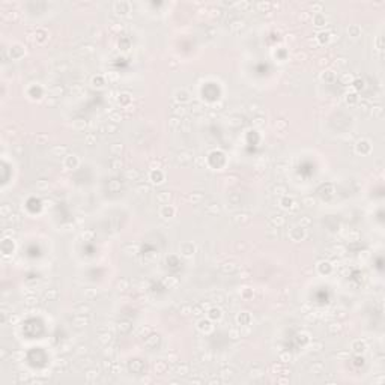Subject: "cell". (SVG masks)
I'll return each instance as SVG.
<instances>
[{
	"label": "cell",
	"mask_w": 385,
	"mask_h": 385,
	"mask_svg": "<svg viewBox=\"0 0 385 385\" xmlns=\"http://www.w3.org/2000/svg\"><path fill=\"white\" fill-rule=\"evenodd\" d=\"M113 9H114V12H116L117 15H126L128 12H130V9H131V5L128 3V2H123V0H120V2H116V3L113 5Z\"/></svg>",
	"instance_id": "obj_1"
},
{
	"label": "cell",
	"mask_w": 385,
	"mask_h": 385,
	"mask_svg": "<svg viewBox=\"0 0 385 385\" xmlns=\"http://www.w3.org/2000/svg\"><path fill=\"white\" fill-rule=\"evenodd\" d=\"M307 236V233H305V229L304 227H295V229H292L290 230V238L293 239V241H301V239H304Z\"/></svg>",
	"instance_id": "obj_2"
},
{
	"label": "cell",
	"mask_w": 385,
	"mask_h": 385,
	"mask_svg": "<svg viewBox=\"0 0 385 385\" xmlns=\"http://www.w3.org/2000/svg\"><path fill=\"white\" fill-rule=\"evenodd\" d=\"M72 322H74V325H75L77 328H81V326L89 325L90 317H89V316H86V314H77V316L72 319Z\"/></svg>",
	"instance_id": "obj_3"
},
{
	"label": "cell",
	"mask_w": 385,
	"mask_h": 385,
	"mask_svg": "<svg viewBox=\"0 0 385 385\" xmlns=\"http://www.w3.org/2000/svg\"><path fill=\"white\" fill-rule=\"evenodd\" d=\"M284 217L283 215H272L269 220H268V223L272 226V227H277V229H280L283 224H284Z\"/></svg>",
	"instance_id": "obj_4"
},
{
	"label": "cell",
	"mask_w": 385,
	"mask_h": 385,
	"mask_svg": "<svg viewBox=\"0 0 385 385\" xmlns=\"http://www.w3.org/2000/svg\"><path fill=\"white\" fill-rule=\"evenodd\" d=\"M175 99H176L179 104H182V102H187V101L190 99V95H188V92H187L185 89H181V90H176Z\"/></svg>",
	"instance_id": "obj_5"
},
{
	"label": "cell",
	"mask_w": 385,
	"mask_h": 385,
	"mask_svg": "<svg viewBox=\"0 0 385 385\" xmlns=\"http://www.w3.org/2000/svg\"><path fill=\"white\" fill-rule=\"evenodd\" d=\"M229 26H230V29H232L233 32H238V30H241V29L245 27V21H244L242 18H235V20L230 21Z\"/></svg>",
	"instance_id": "obj_6"
},
{
	"label": "cell",
	"mask_w": 385,
	"mask_h": 385,
	"mask_svg": "<svg viewBox=\"0 0 385 385\" xmlns=\"http://www.w3.org/2000/svg\"><path fill=\"white\" fill-rule=\"evenodd\" d=\"M181 251H182V254H184V256H187V257H190L191 254H194V251H196V247H194L191 242H187V244H182V247H181Z\"/></svg>",
	"instance_id": "obj_7"
},
{
	"label": "cell",
	"mask_w": 385,
	"mask_h": 385,
	"mask_svg": "<svg viewBox=\"0 0 385 385\" xmlns=\"http://www.w3.org/2000/svg\"><path fill=\"white\" fill-rule=\"evenodd\" d=\"M250 218H251V217H250L248 214H245V212H238V214L233 215V221L238 223V224H239V223H241V224H242V223H248Z\"/></svg>",
	"instance_id": "obj_8"
},
{
	"label": "cell",
	"mask_w": 385,
	"mask_h": 385,
	"mask_svg": "<svg viewBox=\"0 0 385 385\" xmlns=\"http://www.w3.org/2000/svg\"><path fill=\"white\" fill-rule=\"evenodd\" d=\"M191 160H193V157H191V152H188V151H182V152L178 154V161L182 163V164H187Z\"/></svg>",
	"instance_id": "obj_9"
},
{
	"label": "cell",
	"mask_w": 385,
	"mask_h": 385,
	"mask_svg": "<svg viewBox=\"0 0 385 385\" xmlns=\"http://www.w3.org/2000/svg\"><path fill=\"white\" fill-rule=\"evenodd\" d=\"M172 111H173V114L175 116H178V117H181V116H184L185 113H187V108L184 107V104H173V108H172Z\"/></svg>",
	"instance_id": "obj_10"
},
{
	"label": "cell",
	"mask_w": 385,
	"mask_h": 385,
	"mask_svg": "<svg viewBox=\"0 0 385 385\" xmlns=\"http://www.w3.org/2000/svg\"><path fill=\"white\" fill-rule=\"evenodd\" d=\"M11 51H15V54L12 56V59H20V57L24 56V53H26V50H24L23 45H20V44H15L14 47H11Z\"/></svg>",
	"instance_id": "obj_11"
},
{
	"label": "cell",
	"mask_w": 385,
	"mask_h": 385,
	"mask_svg": "<svg viewBox=\"0 0 385 385\" xmlns=\"http://www.w3.org/2000/svg\"><path fill=\"white\" fill-rule=\"evenodd\" d=\"M160 214H161V217L170 218V217H173V215H175V208H172V206H167V205H164V206L161 208Z\"/></svg>",
	"instance_id": "obj_12"
},
{
	"label": "cell",
	"mask_w": 385,
	"mask_h": 385,
	"mask_svg": "<svg viewBox=\"0 0 385 385\" xmlns=\"http://www.w3.org/2000/svg\"><path fill=\"white\" fill-rule=\"evenodd\" d=\"M212 325H211V322L209 320H200L199 322V329L202 331V332H205V334H208V332H211L212 331Z\"/></svg>",
	"instance_id": "obj_13"
},
{
	"label": "cell",
	"mask_w": 385,
	"mask_h": 385,
	"mask_svg": "<svg viewBox=\"0 0 385 385\" xmlns=\"http://www.w3.org/2000/svg\"><path fill=\"white\" fill-rule=\"evenodd\" d=\"M359 33H361V27H359V26L352 24V26H349V27H347V35H349V36H352V38H358V36H359Z\"/></svg>",
	"instance_id": "obj_14"
},
{
	"label": "cell",
	"mask_w": 385,
	"mask_h": 385,
	"mask_svg": "<svg viewBox=\"0 0 385 385\" xmlns=\"http://www.w3.org/2000/svg\"><path fill=\"white\" fill-rule=\"evenodd\" d=\"M65 166H68L69 169H75V167L78 166V158H77L75 155H69V157H66V160H65Z\"/></svg>",
	"instance_id": "obj_15"
},
{
	"label": "cell",
	"mask_w": 385,
	"mask_h": 385,
	"mask_svg": "<svg viewBox=\"0 0 385 385\" xmlns=\"http://www.w3.org/2000/svg\"><path fill=\"white\" fill-rule=\"evenodd\" d=\"M221 269H223V272H229V274H232V272H235L236 269H238V265L236 263H233V262H229V263H224V265H221Z\"/></svg>",
	"instance_id": "obj_16"
},
{
	"label": "cell",
	"mask_w": 385,
	"mask_h": 385,
	"mask_svg": "<svg viewBox=\"0 0 385 385\" xmlns=\"http://www.w3.org/2000/svg\"><path fill=\"white\" fill-rule=\"evenodd\" d=\"M125 176H126V179H130V181H137L139 176H140V173H139L136 169H128V170L125 172Z\"/></svg>",
	"instance_id": "obj_17"
},
{
	"label": "cell",
	"mask_w": 385,
	"mask_h": 385,
	"mask_svg": "<svg viewBox=\"0 0 385 385\" xmlns=\"http://www.w3.org/2000/svg\"><path fill=\"white\" fill-rule=\"evenodd\" d=\"M57 290L56 289H48L45 293H44V299H48V301H53V299H56L57 298Z\"/></svg>",
	"instance_id": "obj_18"
},
{
	"label": "cell",
	"mask_w": 385,
	"mask_h": 385,
	"mask_svg": "<svg viewBox=\"0 0 385 385\" xmlns=\"http://www.w3.org/2000/svg\"><path fill=\"white\" fill-rule=\"evenodd\" d=\"M158 202L160 203H169V200H170V193H167V191H161V193H158Z\"/></svg>",
	"instance_id": "obj_19"
},
{
	"label": "cell",
	"mask_w": 385,
	"mask_h": 385,
	"mask_svg": "<svg viewBox=\"0 0 385 385\" xmlns=\"http://www.w3.org/2000/svg\"><path fill=\"white\" fill-rule=\"evenodd\" d=\"M111 340H113V334H111V332H108V331L99 335V341H101V343H104V344H108Z\"/></svg>",
	"instance_id": "obj_20"
},
{
	"label": "cell",
	"mask_w": 385,
	"mask_h": 385,
	"mask_svg": "<svg viewBox=\"0 0 385 385\" xmlns=\"http://www.w3.org/2000/svg\"><path fill=\"white\" fill-rule=\"evenodd\" d=\"M137 193H140V194H148L149 191H151V187L148 185V184H143V182H140L139 185H137Z\"/></svg>",
	"instance_id": "obj_21"
},
{
	"label": "cell",
	"mask_w": 385,
	"mask_h": 385,
	"mask_svg": "<svg viewBox=\"0 0 385 385\" xmlns=\"http://www.w3.org/2000/svg\"><path fill=\"white\" fill-rule=\"evenodd\" d=\"M256 8H257L260 12H269V8H271V3H268V2H259V3H256Z\"/></svg>",
	"instance_id": "obj_22"
},
{
	"label": "cell",
	"mask_w": 385,
	"mask_h": 385,
	"mask_svg": "<svg viewBox=\"0 0 385 385\" xmlns=\"http://www.w3.org/2000/svg\"><path fill=\"white\" fill-rule=\"evenodd\" d=\"M110 151H111V154H114V155H120V152L123 151V146H122L120 143H113V145L110 146Z\"/></svg>",
	"instance_id": "obj_23"
},
{
	"label": "cell",
	"mask_w": 385,
	"mask_h": 385,
	"mask_svg": "<svg viewBox=\"0 0 385 385\" xmlns=\"http://www.w3.org/2000/svg\"><path fill=\"white\" fill-rule=\"evenodd\" d=\"M89 305H84V304H78L77 307H75V313L77 314H87L89 313Z\"/></svg>",
	"instance_id": "obj_24"
},
{
	"label": "cell",
	"mask_w": 385,
	"mask_h": 385,
	"mask_svg": "<svg viewBox=\"0 0 385 385\" xmlns=\"http://www.w3.org/2000/svg\"><path fill=\"white\" fill-rule=\"evenodd\" d=\"M102 130H104L105 133H110V134H113L114 131H117V125H116V123H111V122H108L105 126H102Z\"/></svg>",
	"instance_id": "obj_25"
},
{
	"label": "cell",
	"mask_w": 385,
	"mask_h": 385,
	"mask_svg": "<svg viewBox=\"0 0 385 385\" xmlns=\"http://www.w3.org/2000/svg\"><path fill=\"white\" fill-rule=\"evenodd\" d=\"M310 9H311V12H316V14H320L322 12V9H323V3H311L310 5Z\"/></svg>",
	"instance_id": "obj_26"
},
{
	"label": "cell",
	"mask_w": 385,
	"mask_h": 385,
	"mask_svg": "<svg viewBox=\"0 0 385 385\" xmlns=\"http://www.w3.org/2000/svg\"><path fill=\"white\" fill-rule=\"evenodd\" d=\"M272 191H274V194H275V196H283V194L286 193V187L278 184V185H275V187H274V190H272Z\"/></svg>",
	"instance_id": "obj_27"
},
{
	"label": "cell",
	"mask_w": 385,
	"mask_h": 385,
	"mask_svg": "<svg viewBox=\"0 0 385 385\" xmlns=\"http://www.w3.org/2000/svg\"><path fill=\"white\" fill-rule=\"evenodd\" d=\"M248 111L256 113V114H260V113H262V111H260V105H259V104H256V102H253V104H250V105H248Z\"/></svg>",
	"instance_id": "obj_28"
},
{
	"label": "cell",
	"mask_w": 385,
	"mask_h": 385,
	"mask_svg": "<svg viewBox=\"0 0 385 385\" xmlns=\"http://www.w3.org/2000/svg\"><path fill=\"white\" fill-rule=\"evenodd\" d=\"M5 18H8L9 21H15V20L18 18V12H17V11H8V12L5 14Z\"/></svg>",
	"instance_id": "obj_29"
},
{
	"label": "cell",
	"mask_w": 385,
	"mask_h": 385,
	"mask_svg": "<svg viewBox=\"0 0 385 385\" xmlns=\"http://www.w3.org/2000/svg\"><path fill=\"white\" fill-rule=\"evenodd\" d=\"M6 220H8L9 223H12V224H14V223H20V221H21V217H20L18 214L12 212V214H11L9 217H6Z\"/></svg>",
	"instance_id": "obj_30"
},
{
	"label": "cell",
	"mask_w": 385,
	"mask_h": 385,
	"mask_svg": "<svg viewBox=\"0 0 385 385\" xmlns=\"http://www.w3.org/2000/svg\"><path fill=\"white\" fill-rule=\"evenodd\" d=\"M313 21H314L316 26H323V24H325V17H323L322 14H317V15L313 18Z\"/></svg>",
	"instance_id": "obj_31"
},
{
	"label": "cell",
	"mask_w": 385,
	"mask_h": 385,
	"mask_svg": "<svg viewBox=\"0 0 385 385\" xmlns=\"http://www.w3.org/2000/svg\"><path fill=\"white\" fill-rule=\"evenodd\" d=\"M110 166H111V169H122L123 167V161L120 158H116V160H113L110 163Z\"/></svg>",
	"instance_id": "obj_32"
},
{
	"label": "cell",
	"mask_w": 385,
	"mask_h": 385,
	"mask_svg": "<svg viewBox=\"0 0 385 385\" xmlns=\"http://www.w3.org/2000/svg\"><path fill=\"white\" fill-rule=\"evenodd\" d=\"M38 304V298L35 296V295H32V296H29L27 299H26V305L27 307H35Z\"/></svg>",
	"instance_id": "obj_33"
},
{
	"label": "cell",
	"mask_w": 385,
	"mask_h": 385,
	"mask_svg": "<svg viewBox=\"0 0 385 385\" xmlns=\"http://www.w3.org/2000/svg\"><path fill=\"white\" fill-rule=\"evenodd\" d=\"M253 123H254V126H263L265 123H266V120H265V117L263 116H259V117H256L254 120H253Z\"/></svg>",
	"instance_id": "obj_34"
},
{
	"label": "cell",
	"mask_w": 385,
	"mask_h": 385,
	"mask_svg": "<svg viewBox=\"0 0 385 385\" xmlns=\"http://www.w3.org/2000/svg\"><path fill=\"white\" fill-rule=\"evenodd\" d=\"M181 125H182V120H181V117H178V116H175L172 120H170V126L172 128H181Z\"/></svg>",
	"instance_id": "obj_35"
},
{
	"label": "cell",
	"mask_w": 385,
	"mask_h": 385,
	"mask_svg": "<svg viewBox=\"0 0 385 385\" xmlns=\"http://www.w3.org/2000/svg\"><path fill=\"white\" fill-rule=\"evenodd\" d=\"M209 316L212 317V319H221V310H218V308H211L209 310Z\"/></svg>",
	"instance_id": "obj_36"
},
{
	"label": "cell",
	"mask_w": 385,
	"mask_h": 385,
	"mask_svg": "<svg viewBox=\"0 0 385 385\" xmlns=\"http://www.w3.org/2000/svg\"><path fill=\"white\" fill-rule=\"evenodd\" d=\"M268 238H271V239H277L278 238V229L277 227H272L271 230H268Z\"/></svg>",
	"instance_id": "obj_37"
},
{
	"label": "cell",
	"mask_w": 385,
	"mask_h": 385,
	"mask_svg": "<svg viewBox=\"0 0 385 385\" xmlns=\"http://www.w3.org/2000/svg\"><path fill=\"white\" fill-rule=\"evenodd\" d=\"M335 77V74H334V71H325V74H322V78L323 80H332Z\"/></svg>",
	"instance_id": "obj_38"
},
{
	"label": "cell",
	"mask_w": 385,
	"mask_h": 385,
	"mask_svg": "<svg viewBox=\"0 0 385 385\" xmlns=\"http://www.w3.org/2000/svg\"><path fill=\"white\" fill-rule=\"evenodd\" d=\"M50 90L53 92V95H51L53 98H57V96L62 93V87H59V86H54V87H51Z\"/></svg>",
	"instance_id": "obj_39"
},
{
	"label": "cell",
	"mask_w": 385,
	"mask_h": 385,
	"mask_svg": "<svg viewBox=\"0 0 385 385\" xmlns=\"http://www.w3.org/2000/svg\"><path fill=\"white\" fill-rule=\"evenodd\" d=\"M298 18H299L301 21H307V20L310 18V12H308V11H302V12L298 15Z\"/></svg>",
	"instance_id": "obj_40"
},
{
	"label": "cell",
	"mask_w": 385,
	"mask_h": 385,
	"mask_svg": "<svg viewBox=\"0 0 385 385\" xmlns=\"http://www.w3.org/2000/svg\"><path fill=\"white\" fill-rule=\"evenodd\" d=\"M371 114H374V116H380V114H382V107H380V105H374V107H371Z\"/></svg>",
	"instance_id": "obj_41"
},
{
	"label": "cell",
	"mask_w": 385,
	"mask_h": 385,
	"mask_svg": "<svg viewBox=\"0 0 385 385\" xmlns=\"http://www.w3.org/2000/svg\"><path fill=\"white\" fill-rule=\"evenodd\" d=\"M95 140H96V134H93V133H89V134L86 136V142H87V145H92Z\"/></svg>",
	"instance_id": "obj_42"
},
{
	"label": "cell",
	"mask_w": 385,
	"mask_h": 385,
	"mask_svg": "<svg viewBox=\"0 0 385 385\" xmlns=\"http://www.w3.org/2000/svg\"><path fill=\"white\" fill-rule=\"evenodd\" d=\"M187 371H188V365H187V364L178 365V374H185Z\"/></svg>",
	"instance_id": "obj_43"
},
{
	"label": "cell",
	"mask_w": 385,
	"mask_h": 385,
	"mask_svg": "<svg viewBox=\"0 0 385 385\" xmlns=\"http://www.w3.org/2000/svg\"><path fill=\"white\" fill-rule=\"evenodd\" d=\"M53 154H56V152H59L60 155H65L66 154V148H60V146H56V148H53V151H51Z\"/></svg>",
	"instance_id": "obj_44"
},
{
	"label": "cell",
	"mask_w": 385,
	"mask_h": 385,
	"mask_svg": "<svg viewBox=\"0 0 385 385\" xmlns=\"http://www.w3.org/2000/svg\"><path fill=\"white\" fill-rule=\"evenodd\" d=\"M302 203L305 206H313L314 205V199L313 197H305V199H302Z\"/></svg>",
	"instance_id": "obj_45"
},
{
	"label": "cell",
	"mask_w": 385,
	"mask_h": 385,
	"mask_svg": "<svg viewBox=\"0 0 385 385\" xmlns=\"http://www.w3.org/2000/svg\"><path fill=\"white\" fill-rule=\"evenodd\" d=\"M206 211H208V214H217V212H218V206H217L215 203H212L211 206H208Z\"/></svg>",
	"instance_id": "obj_46"
},
{
	"label": "cell",
	"mask_w": 385,
	"mask_h": 385,
	"mask_svg": "<svg viewBox=\"0 0 385 385\" xmlns=\"http://www.w3.org/2000/svg\"><path fill=\"white\" fill-rule=\"evenodd\" d=\"M181 311H182V314H184V316H187V314H191V313H193V307H190V305H184Z\"/></svg>",
	"instance_id": "obj_47"
},
{
	"label": "cell",
	"mask_w": 385,
	"mask_h": 385,
	"mask_svg": "<svg viewBox=\"0 0 385 385\" xmlns=\"http://www.w3.org/2000/svg\"><path fill=\"white\" fill-rule=\"evenodd\" d=\"M328 329H329L331 332H337V331L340 329V323H338V322H337V323L334 322V323H331V325L328 326Z\"/></svg>",
	"instance_id": "obj_48"
},
{
	"label": "cell",
	"mask_w": 385,
	"mask_h": 385,
	"mask_svg": "<svg viewBox=\"0 0 385 385\" xmlns=\"http://www.w3.org/2000/svg\"><path fill=\"white\" fill-rule=\"evenodd\" d=\"M120 119H122V116H120L119 113H111V114H110V120H113L114 123H116V122H119Z\"/></svg>",
	"instance_id": "obj_49"
},
{
	"label": "cell",
	"mask_w": 385,
	"mask_h": 385,
	"mask_svg": "<svg viewBox=\"0 0 385 385\" xmlns=\"http://www.w3.org/2000/svg\"><path fill=\"white\" fill-rule=\"evenodd\" d=\"M200 200H202V196H200V194H196V193L191 194V202H193V203H199Z\"/></svg>",
	"instance_id": "obj_50"
},
{
	"label": "cell",
	"mask_w": 385,
	"mask_h": 385,
	"mask_svg": "<svg viewBox=\"0 0 385 385\" xmlns=\"http://www.w3.org/2000/svg\"><path fill=\"white\" fill-rule=\"evenodd\" d=\"M117 287H119V290H125V289L128 287V281H126V280L119 281V283H117Z\"/></svg>",
	"instance_id": "obj_51"
},
{
	"label": "cell",
	"mask_w": 385,
	"mask_h": 385,
	"mask_svg": "<svg viewBox=\"0 0 385 385\" xmlns=\"http://www.w3.org/2000/svg\"><path fill=\"white\" fill-rule=\"evenodd\" d=\"M299 224H304V226H310V224H311V220H310L308 217H302V218L299 220Z\"/></svg>",
	"instance_id": "obj_52"
},
{
	"label": "cell",
	"mask_w": 385,
	"mask_h": 385,
	"mask_svg": "<svg viewBox=\"0 0 385 385\" xmlns=\"http://www.w3.org/2000/svg\"><path fill=\"white\" fill-rule=\"evenodd\" d=\"M230 335H232V338L241 337V329H232V331H230Z\"/></svg>",
	"instance_id": "obj_53"
},
{
	"label": "cell",
	"mask_w": 385,
	"mask_h": 385,
	"mask_svg": "<svg viewBox=\"0 0 385 385\" xmlns=\"http://www.w3.org/2000/svg\"><path fill=\"white\" fill-rule=\"evenodd\" d=\"M86 126V122L81 120V119H77L75 120V128H84Z\"/></svg>",
	"instance_id": "obj_54"
},
{
	"label": "cell",
	"mask_w": 385,
	"mask_h": 385,
	"mask_svg": "<svg viewBox=\"0 0 385 385\" xmlns=\"http://www.w3.org/2000/svg\"><path fill=\"white\" fill-rule=\"evenodd\" d=\"M75 352H77V353H83V352L86 353V352H87V346H78Z\"/></svg>",
	"instance_id": "obj_55"
},
{
	"label": "cell",
	"mask_w": 385,
	"mask_h": 385,
	"mask_svg": "<svg viewBox=\"0 0 385 385\" xmlns=\"http://www.w3.org/2000/svg\"><path fill=\"white\" fill-rule=\"evenodd\" d=\"M238 6H239L241 9H247V8H250V6H251V3H248V2H242V3H238Z\"/></svg>",
	"instance_id": "obj_56"
},
{
	"label": "cell",
	"mask_w": 385,
	"mask_h": 385,
	"mask_svg": "<svg viewBox=\"0 0 385 385\" xmlns=\"http://www.w3.org/2000/svg\"><path fill=\"white\" fill-rule=\"evenodd\" d=\"M305 57H307V54H305V53H298V54H296V59H298V60H301V62H302V60H305Z\"/></svg>",
	"instance_id": "obj_57"
},
{
	"label": "cell",
	"mask_w": 385,
	"mask_h": 385,
	"mask_svg": "<svg viewBox=\"0 0 385 385\" xmlns=\"http://www.w3.org/2000/svg\"><path fill=\"white\" fill-rule=\"evenodd\" d=\"M214 299H215V302H223V301H224L223 295H220V293H218V295H215V296H214Z\"/></svg>",
	"instance_id": "obj_58"
},
{
	"label": "cell",
	"mask_w": 385,
	"mask_h": 385,
	"mask_svg": "<svg viewBox=\"0 0 385 385\" xmlns=\"http://www.w3.org/2000/svg\"><path fill=\"white\" fill-rule=\"evenodd\" d=\"M166 283H167V284H176L178 281H176V278L170 277V278H167V280H166Z\"/></svg>",
	"instance_id": "obj_59"
},
{
	"label": "cell",
	"mask_w": 385,
	"mask_h": 385,
	"mask_svg": "<svg viewBox=\"0 0 385 385\" xmlns=\"http://www.w3.org/2000/svg\"><path fill=\"white\" fill-rule=\"evenodd\" d=\"M338 60H340V62H338V63H340V65H341V66H344V65H346V63H347V62H346V59H344V57H340V59H338Z\"/></svg>",
	"instance_id": "obj_60"
},
{
	"label": "cell",
	"mask_w": 385,
	"mask_h": 385,
	"mask_svg": "<svg viewBox=\"0 0 385 385\" xmlns=\"http://www.w3.org/2000/svg\"><path fill=\"white\" fill-rule=\"evenodd\" d=\"M17 320H18V317H17V316H12V314H11V317H9V322H11V323H14V322H17Z\"/></svg>",
	"instance_id": "obj_61"
}]
</instances>
